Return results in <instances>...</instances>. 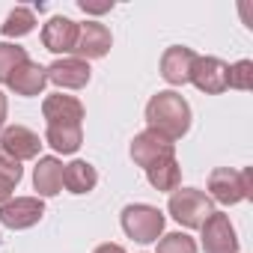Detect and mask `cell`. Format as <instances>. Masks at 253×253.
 Masks as SVG:
<instances>
[{"label": "cell", "mask_w": 253, "mask_h": 253, "mask_svg": "<svg viewBox=\"0 0 253 253\" xmlns=\"http://www.w3.org/2000/svg\"><path fill=\"white\" fill-rule=\"evenodd\" d=\"M146 125L167 140H182L191 131V104L176 89H161L146 101Z\"/></svg>", "instance_id": "1"}, {"label": "cell", "mask_w": 253, "mask_h": 253, "mask_svg": "<svg viewBox=\"0 0 253 253\" xmlns=\"http://www.w3.org/2000/svg\"><path fill=\"white\" fill-rule=\"evenodd\" d=\"M167 211L176 223H182L185 229H200L209 214L214 211V203L209 200L206 191H197V188H176L170 194V203H167Z\"/></svg>", "instance_id": "2"}, {"label": "cell", "mask_w": 253, "mask_h": 253, "mask_svg": "<svg viewBox=\"0 0 253 253\" xmlns=\"http://www.w3.org/2000/svg\"><path fill=\"white\" fill-rule=\"evenodd\" d=\"M253 197L250 185V170H232V167H217L209 173V200L220 206H238Z\"/></svg>", "instance_id": "3"}, {"label": "cell", "mask_w": 253, "mask_h": 253, "mask_svg": "<svg viewBox=\"0 0 253 253\" xmlns=\"http://www.w3.org/2000/svg\"><path fill=\"white\" fill-rule=\"evenodd\" d=\"M164 211L149 206V203H131V206H125L122 209V229L128 238L140 241V244H152L161 238L164 232Z\"/></svg>", "instance_id": "4"}, {"label": "cell", "mask_w": 253, "mask_h": 253, "mask_svg": "<svg viewBox=\"0 0 253 253\" xmlns=\"http://www.w3.org/2000/svg\"><path fill=\"white\" fill-rule=\"evenodd\" d=\"M200 238H203V250L206 253H238V235L235 226L229 220V214L223 211H211L209 220L200 226Z\"/></svg>", "instance_id": "5"}, {"label": "cell", "mask_w": 253, "mask_h": 253, "mask_svg": "<svg viewBox=\"0 0 253 253\" xmlns=\"http://www.w3.org/2000/svg\"><path fill=\"white\" fill-rule=\"evenodd\" d=\"M191 84L206 95H220L229 89V63L220 57H197L191 69Z\"/></svg>", "instance_id": "6"}, {"label": "cell", "mask_w": 253, "mask_h": 253, "mask_svg": "<svg viewBox=\"0 0 253 253\" xmlns=\"http://www.w3.org/2000/svg\"><path fill=\"white\" fill-rule=\"evenodd\" d=\"M45 75H48V84L60 86L63 89H84L92 78V69L86 60H78V57H57L51 66H45Z\"/></svg>", "instance_id": "7"}, {"label": "cell", "mask_w": 253, "mask_h": 253, "mask_svg": "<svg viewBox=\"0 0 253 253\" xmlns=\"http://www.w3.org/2000/svg\"><path fill=\"white\" fill-rule=\"evenodd\" d=\"M45 200L39 197H12L9 203L0 206V223L6 229H30L42 220Z\"/></svg>", "instance_id": "8"}, {"label": "cell", "mask_w": 253, "mask_h": 253, "mask_svg": "<svg viewBox=\"0 0 253 253\" xmlns=\"http://www.w3.org/2000/svg\"><path fill=\"white\" fill-rule=\"evenodd\" d=\"M39 149H42V140L27 125H6V128L0 131V152H6L18 164L39 158Z\"/></svg>", "instance_id": "9"}, {"label": "cell", "mask_w": 253, "mask_h": 253, "mask_svg": "<svg viewBox=\"0 0 253 253\" xmlns=\"http://www.w3.org/2000/svg\"><path fill=\"white\" fill-rule=\"evenodd\" d=\"M110 45H113V36H110V30L101 24V21H84V24H78V42H75V57L78 60H101V57H107V51H110Z\"/></svg>", "instance_id": "10"}, {"label": "cell", "mask_w": 253, "mask_h": 253, "mask_svg": "<svg viewBox=\"0 0 253 253\" xmlns=\"http://www.w3.org/2000/svg\"><path fill=\"white\" fill-rule=\"evenodd\" d=\"M131 161L137 164V167H149V164H155V161H161V158H170V155H176V143L173 140H167V137H161L158 131H140L134 140H131Z\"/></svg>", "instance_id": "11"}, {"label": "cell", "mask_w": 253, "mask_h": 253, "mask_svg": "<svg viewBox=\"0 0 253 253\" xmlns=\"http://www.w3.org/2000/svg\"><path fill=\"white\" fill-rule=\"evenodd\" d=\"M197 51L185 48V45H170L164 54H161V78L170 84V86H185L191 84V69L197 63Z\"/></svg>", "instance_id": "12"}, {"label": "cell", "mask_w": 253, "mask_h": 253, "mask_svg": "<svg viewBox=\"0 0 253 253\" xmlns=\"http://www.w3.org/2000/svg\"><path fill=\"white\" fill-rule=\"evenodd\" d=\"M42 116L48 125H84V104L81 98L75 95H63V92H54L42 101Z\"/></svg>", "instance_id": "13"}, {"label": "cell", "mask_w": 253, "mask_h": 253, "mask_svg": "<svg viewBox=\"0 0 253 253\" xmlns=\"http://www.w3.org/2000/svg\"><path fill=\"white\" fill-rule=\"evenodd\" d=\"M78 42V21L66 18V15H54L48 18V24L42 27V45L51 54H72Z\"/></svg>", "instance_id": "14"}, {"label": "cell", "mask_w": 253, "mask_h": 253, "mask_svg": "<svg viewBox=\"0 0 253 253\" xmlns=\"http://www.w3.org/2000/svg\"><path fill=\"white\" fill-rule=\"evenodd\" d=\"M6 86L15 92V95H24V98H33V95H42V89L48 86V75H45V66L33 63V60H24L6 81Z\"/></svg>", "instance_id": "15"}, {"label": "cell", "mask_w": 253, "mask_h": 253, "mask_svg": "<svg viewBox=\"0 0 253 253\" xmlns=\"http://www.w3.org/2000/svg\"><path fill=\"white\" fill-rule=\"evenodd\" d=\"M33 188L39 200L57 197L63 191V161L54 155H39L36 167H33Z\"/></svg>", "instance_id": "16"}, {"label": "cell", "mask_w": 253, "mask_h": 253, "mask_svg": "<svg viewBox=\"0 0 253 253\" xmlns=\"http://www.w3.org/2000/svg\"><path fill=\"white\" fill-rule=\"evenodd\" d=\"M98 185V173L89 161H72V164H63V188L69 194H89L92 188Z\"/></svg>", "instance_id": "17"}, {"label": "cell", "mask_w": 253, "mask_h": 253, "mask_svg": "<svg viewBox=\"0 0 253 253\" xmlns=\"http://www.w3.org/2000/svg\"><path fill=\"white\" fill-rule=\"evenodd\" d=\"M146 179H149V185H152L155 191L173 194V191L182 185V167H179L176 155H170V158H161V161L149 164V167H146Z\"/></svg>", "instance_id": "18"}, {"label": "cell", "mask_w": 253, "mask_h": 253, "mask_svg": "<svg viewBox=\"0 0 253 253\" xmlns=\"http://www.w3.org/2000/svg\"><path fill=\"white\" fill-rule=\"evenodd\" d=\"M45 143L57 155H75L84 143V128L81 125H48L45 128Z\"/></svg>", "instance_id": "19"}, {"label": "cell", "mask_w": 253, "mask_h": 253, "mask_svg": "<svg viewBox=\"0 0 253 253\" xmlns=\"http://www.w3.org/2000/svg\"><path fill=\"white\" fill-rule=\"evenodd\" d=\"M33 30H36V12L27 9V6H15L6 15V21L0 24V33H3L6 39H21V36L33 33Z\"/></svg>", "instance_id": "20"}, {"label": "cell", "mask_w": 253, "mask_h": 253, "mask_svg": "<svg viewBox=\"0 0 253 253\" xmlns=\"http://www.w3.org/2000/svg\"><path fill=\"white\" fill-rule=\"evenodd\" d=\"M24 60H30V57H27V48H21V45H15V42H0V84H6L9 75H12Z\"/></svg>", "instance_id": "21"}, {"label": "cell", "mask_w": 253, "mask_h": 253, "mask_svg": "<svg viewBox=\"0 0 253 253\" xmlns=\"http://www.w3.org/2000/svg\"><path fill=\"white\" fill-rule=\"evenodd\" d=\"M158 253H197V241L188 232H167L158 238Z\"/></svg>", "instance_id": "22"}, {"label": "cell", "mask_w": 253, "mask_h": 253, "mask_svg": "<svg viewBox=\"0 0 253 253\" xmlns=\"http://www.w3.org/2000/svg\"><path fill=\"white\" fill-rule=\"evenodd\" d=\"M250 86H253V63L250 60H238L235 66H229V89L247 92Z\"/></svg>", "instance_id": "23"}, {"label": "cell", "mask_w": 253, "mask_h": 253, "mask_svg": "<svg viewBox=\"0 0 253 253\" xmlns=\"http://www.w3.org/2000/svg\"><path fill=\"white\" fill-rule=\"evenodd\" d=\"M21 176H24V167H21L15 158H9L6 152H0V179H6V182H12V185L18 188Z\"/></svg>", "instance_id": "24"}, {"label": "cell", "mask_w": 253, "mask_h": 253, "mask_svg": "<svg viewBox=\"0 0 253 253\" xmlns=\"http://www.w3.org/2000/svg\"><path fill=\"white\" fill-rule=\"evenodd\" d=\"M78 6L84 9V12H89V15H104V12H110L113 9V3L107 0V3H92V0H78Z\"/></svg>", "instance_id": "25"}, {"label": "cell", "mask_w": 253, "mask_h": 253, "mask_svg": "<svg viewBox=\"0 0 253 253\" xmlns=\"http://www.w3.org/2000/svg\"><path fill=\"white\" fill-rule=\"evenodd\" d=\"M12 191H15V185H12V182H6V179H0V206H3V203H9V200H12Z\"/></svg>", "instance_id": "26"}, {"label": "cell", "mask_w": 253, "mask_h": 253, "mask_svg": "<svg viewBox=\"0 0 253 253\" xmlns=\"http://www.w3.org/2000/svg\"><path fill=\"white\" fill-rule=\"evenodd\" d=\"M6 113H9V98L0 92V131H3V125H6Z\"/></svg>", "instance_id": "27"}, {"label": "cell", "mask_w": 253, "mask_h": 253, "mask_svg": "<svg viewBox=\"0 0 253 253\" xmlns=\"http://www.w3.org/2000/svg\"><path fill=\"white\" fill-rule=\"evenodd\" d=\"M92 253H125V247H122V244H110V241H107V244H98Z\"/></svg>", "instance_id": "28"}]
</instances>
